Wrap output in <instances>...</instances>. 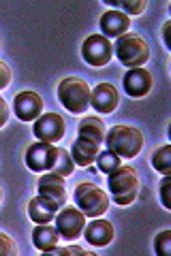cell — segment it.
<instances>
[{
  "label": "cell",
  "mask_w": 171,
  "mask_h": 256,
  "mask_svg": "<svg viewBox=\"0 0 171 256\" xmlns=\"http://www.w3.org/2000/svg\"><path fill=\"white\" fill-rule=\"evenodd\" d=\"M169 28H171V24L167 22L165 26H162V38H165V45L167 47H171V43H169Z\"/></svg>",
  "instance_id": "cell-30"
},
{
  "label": "cell",
  "mask_w": 171,
  "mask_h": 256,
  "mask_svg": "<svg viewBox=\"0 0 171 256\" xmlns=\"http://www.w3.org/2000/svg\"><path fill=\"white\" fill-rule=\"evenodd\" d=\"M111 56H113V45L103 34L88 36L84 45H81V58L90 66H105L111 60Z\"/></svg>",
  "instance_id": "cell-7"
},
{
  "label": "cell",
  "mask_w": 171,
  "mask_h": 256,
  "mask_svg": "<svg viewBox=\"0 0 171 256\" xmlns=\"http://www.w3.org/2000/svg\"><path fill=\"white\" fill-rule=\"evenodd\" d=\"M58 230H56V226H52V224H37L35 230H32V244H35V248H39L41 252H52L56 246H58Z\"/></svg>",
  "instance_id": "cell-18"
},
{
  "label": "cell",
  "mask_w": 171,
  "mask_h": 256,
  "mask_svg": "<svg viewBox=\"0 0 171 256\" xmlns=\"http://www.w3.org/2000/svg\"><path fill=\"white\" fill-rule=\"evenodd\" d=\"M90 105L99 114H111L118 107V90L111 84H99L90 90Z\"/></svg>",
  "instance_id": "cell-13"
},
{
  "label": "cell",
  "mask_w": 171,
  "mask_h": 256,
  "mask_svg": "<svg viewBox=\"0 0 171 256\" xmlns=\"http://www.w3.org/2000/svg\"><path fill=\"white\" fill-rule=\"evenodd\" d=\"M37 192L41 198L45 201H52L54 205L64 207L67 205V188H64V178L56 173L47 171L45 175H41L39 182H37Z\"/></svg>",
  "instance_id": "cell-9"
},
{
  "label": "cell",
  "mask_w": 171,
  "mask_h": 256,
  "mask_svg": "<svg viewBox=\"0 0 171 256\" xmlns=\"http://www.w3.org/2000/svg\"><path fill=\"white\" fill-rule=\"evenodd\" d=\"M54 158H56V146L52 143H32V146L26 150V166L35 173H43V171H50L52 164H54Z\"/></svg>",
  "instance_id": "cell-10"
},
{
  "label": "cell",
  "mask_w": 171,
  "mask_h": 256,
  "mask_svg": "<svg viewBox=\"0 0 171 256\" xmlns=\"http://www.w3.org/2000/svg\"><path fill=\"white\" fill-rule=\"evenodd\" d=\"M118 60L122 66L126 68H141L145 62L150 60V47L139 34H126L120 36L116 45H113Z\"/></svg>",
  "instance_id": "cell-4"
},
{
  "label": "cell",
  "mask_w": 171,
  "mask_h": 256,
  "mask_svg": "<svg viewBox=\"0 0 171 256\" xmlns=\"http://www.w3.org/2000/svg\"><path fill=\"white\" fill-rule=\"evenodd\" d=\"M73 171H75V162H73L71 154L62 148H56V158H54L50 173H56V175H60V178H69Z\"/></svg>",
  "instance_id": "cell-20"
},
{
  "label": "cell",
  "mask_w": 171,
  "mask_h": 256,
  "mask_svg": "<svg viewBox=\"0 0 171 256\" xmlns=\"http://www.w3.org/2000/svg\"><path fill=\"white\" fill-rule=\"evenodd\" d=\"M47 254H52V256H71V254H77V256H90L92 252H86V250H81V248L77 246H71V248H54L52 252H47Z\"/></svg>",
  "instance_id": "cell-25"
},
{
  "label": "cell",
  "mask_w": 171,
  "mask_h": 256,
  "mask_svg": "<svg viewBox=\"0 0 171 256\" xmlns=\"http://www.w3.org/2000/svg\"><path fill=\"white\" fill-rule=\"evenodd\" d=\"M13 254H15V244L5 233H0V256H13Z\"/></svg>",
  "instance_id": "cell-26"
},
{
  "label": "cell",
  "mask_w": 171,
  "mask_h": 256,
  "mask_svg": "<svg viewBox=\"0 0 171 256\" xmlns=\"http://www.w3.org/2000/svg\"><path fill=\"white\" fill-rule=\"evenodd\" d=\"M169 184H171V178H165L160 184V203L165 210H171V203H169Z\"/></svg>",
  "instance_id": "cell-27"
},
{
  "label": "cell",
  "mask_w": 171,
  "mask_h": 256,
  "mask_svg": "<svg viewBox=\"0 0 171 256\" xmlns=\"http://www.w3.org/2000/svg\"><path fill=\"white\" fill-rule=\"evenodd\" d=\"M99 152H101L99 146H92V143L75 139L71 146V158L77 166H90L96 160V156H99Z\"/></svg>",
  "instance_id": "cell-19"
},
{
  "label": "cell",
  "mask_w": 171,
  "mask_h": 256,
  "mask_svg": "<svg viewBox=\"0 0 171 256\" xmlns=\"http://www.w3.org/2000/svg\"><path fill=\"white\" fill-rule=\"evenodd\" d=\"M73 198H75L77 210L84 214L86 218H99L109 207V196L92 182L79 184L75 192H73Z\"/></svg>",
  "instance_id": "cell-5"
},
{
  "label": "cell",
  "mask_w": 171,
  "mask_h": 256,
  "mask_svg": "<svg viewBox=\"0 0 171 256\" xmlns=\"http://www.w3.org/2000/svg\"><path fill=\"white\" fill-rule=\"evenodd\" d=\"M105 134H107V126L103 124L101 118H84L77 126V139L92 143V146L103 148L105 143Z\"/></svg>",
  "instance_id": "cell-14"
},
{
  "label": "cell",
  "mask_w": 171,
  "mask_h": 256,
  "mask_svg": "<svg viewBox=\"0 0 171 256\" xmlns=\"http://www.w3.org/2000/svg\"><path fill=\"white\" fill-rule=\"evenodd\" d=\"M7 120H9V107H7L5 98L0 96V128H3L7 124Z\"/></svg>",
  "instance_id": "cell-29"
},
{
  "label": "cell",
  "mask_w": 171,
  "mask_h": 256,
  "mask_svg": "<svg viewBox=\"0 0 171 256\" xmlns=\"http://www.w3.org/2000/svg\"><path fill=\"white\" fill-rule=\"evenodd\" d=\"M56 230H58L60 239L64 242H75V239L84 233V226H86V216L81 214L77 207H60L58 214H56Z\"/></svg>",
  "instance_id": "cell-6"
},
{
  "label": "cell",
  "mask_w": 171,
  "mask_h": 256,
  "mask_svg": "<svg viewBox=\"0 0 171 256\" xmlns=\"http://www.w3.org/2000/svg\"><path fill=\"white\" fill-rule=\"evenodd\" d=\"M131 28V20L122 11H107L101 18V30L105 38H120Z\"/></svg>",
  "instance_id": "cell-15"
},
{
  "label": "cell",
  "mask_w": 171,
  "mask_h": 256,
  "mask_svg": "<svg viewBox=\"0 0 171 256\" xmlns=\"http://www.w3.org/2000/svg\"><path fill=\"white\" fill-rule=\"evenodd\" d=\"M152 166L156 169L162 178L171 175V146H162L152 154Z\"/></svg>",
  "instance_id": "cell-21"
},
{
  "label": "cell",
  "mask_w": 171,
  "mask_h": 256,
  "mask_svg": "<svg viewBox=\"0 0 171 256\" xmlns=\"http://www.w3.org/2000/svg\"><path fill=\"white\" fill-rule=\"evenodd\" d=\"M58 210L60 207L54 205L52 201H45V198H41V196H35L28 203V218L35 224H50L56 218Z\"/></svg>",
  "instance_id": "cell-17"
},
{
  "label": "cell",
  "mask_w": 171,
  "mask_h": 256,
  "mask_svg": "<svg viewBox=\"0 0 171 256\" xmlns=\"http://www.w3.org/2000/svg\"><path fill=\"white\" fill-rule=\"evenodd\" d=\"M9 82H11V68L0 60V90H5V88L9 86Z\"/></svg>",
  "instance_id": "cell-28"
},
{
  "label": "cell",
  "mask_w": 171,
  "mask_h": 256,
  "mask_svg": "<svg viewBox=\"0 0 171 256\" xmlns=\"http://www.w3.org/2000/svg\"><path fill=\"white\" fill-rule=\"evenodd\" d=\"M35 139L41 143H58L64 137V120L58 114H41L32 126Z\"/></svg>",
  "instance_id": "cell-8"
},
{
  "label": "cell",
  "mask_w": 171,
  "mask_h": 256,
  "mask_svg": "<svg viewBox=\"0 0 171 256\" xmlns=\"http://www.w3.org/2000/svg\"><path fill=\"white\" fill-rule=\"evenodd\" d=\"M105 2L111 6H120V9H124L128 15H141L145 9L143 0H105Z\"/></svg>",
  "instance_id": "cell-23"
},
{
  "label": "cell",
  "mask_w": 171,
  "mask_h": 256,
  "mask_svg": "<svg viewBox=\"0 0 171 256\" xmlns=\"http://www.w3.org/2000/svg\"><path fill=\"white\" fill-rule=\"evenodd\" d=\"M152 75L150 70L145 68H128V73L122 79V86H124V92L133 98H143L148 96L152 90Z\"/></svg>",
  "instance_id": "cell-12"
},
{
  "label": "cell",
  "mask_w": 171,
  "mask_h": 256,
  "mask_svg": "<svg viewBox=\"0 0 171 256\" xmlns=\"http://www.w3.org/2000/svg\"><path fill=\"white\" fill-rule=\"evenodd\" d=\"M109 194L116 205H131L137 194H139V178L133 166H118L113 173H109L107 180Z\"/></svg>",
  "instance_id": "cell-2"
},
{
  "label": "cell",
  "mask_w": 171,
  "mask_h": 256,
  "mask_svg": "<svg viewBox=\"0 0 171 256\" xmlns=\"http://www.w3.org/2000/svg\"><path fill=\"white\" fill-rule=\"evenodd\" d=\"M13 111L20 122H35V120L43 114V100L32 90L20 92L13 100Z\"/></svg>",
  "instance_id": "cell-11"
},
{
  "label": "cell",
  "mask_w": 171,
  "mask_h": 256,
  "mask_svg": "<svg viewBox=\"0 0 171 256\" xmlns=\"http://www.w3.org/2000/svg\"><path fill=\"white\" fill-rule=\"evenodd\" d=\"M86 242L94 248H105L113 242V226L107 220H94L88 226H84Z\"/></svg>",
  "instance_id": "cell-16"
},
{
  "label": "cell",
  "mask_w": 171,
  "mask_h": 256,
  "mask_svg": "<svg viewBox=\"0 0 171 256\" xmlns=\"http://www.w3.org/2000/svg\"><path fill=\"white\" fill-rule=\"evenodd\" d=\"M58 100L71 114H86L90 107V88L84 79L67 77L58 84Z\"/></svg>",
  "instance_id": "cell-3"
},
{
  "label": "cell",
  "mask_w": 171,
  "mask_h": 256,
  "mask_svg": "<svg viewBox=\"0 0 171 256\" xmlns=\"http://www.w3.org/2000/svg\"><path fill=\"white\" fill-rule=\"evenodd\" d=\"M169 248H171V230H162L160 235L154 239V252L158 256H169Z\"/></svg>",
  "instance_id": "cell-24"
},
{
  "label": "cell",
  "mask_w": 171,
  "mask_h": 256,
  "mask_svg": "<svg viewBox=\"0 0 171 256\" xmlns=\"http://www.w3.org/2000/svg\"><path fill=\"white\" fill-rule=\"evenodd\" d=\"M122 158H118L113 152H109V150H101L99 152V156H96V169H99L101 173H105V175H109V173H113L118 169V166H122V162H120Z\"/></svg>",
  "instance_id": "cell-22"
},
{
  "label": "cell",
  "mask_w": 171,
  "mask_h": 256,
  "mask_svg": "<svg viewBox=\"0 0 171 256\" xmlns=\"http://www.w3.org/2000/svg\"><path fill=\"white\" fill-rule=\"evenodd\" d=\"M0 201H3V192H0Z\"/></svg>",
  "instance_id": "cell-31"
},
{
  "label": "cell",
  "mask_w": 171,
  "mask_h": 256,
  "mask_svg": "<svg viewBox=\"0 0 171 256\" xmlns=\"http://www.w3.org/2000/svg\"><path fill=\"white\" fill-rule=\"evenodd\" d=\"M105 146L118 158H135L143 150V134L135 126H113L105 134Z\"/></svg>",
  "instance_id": "cell-1"
}]
</instances>
